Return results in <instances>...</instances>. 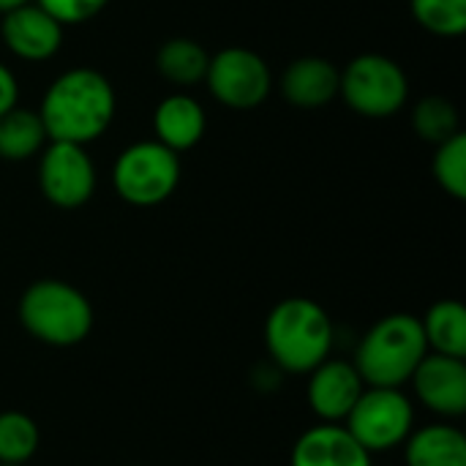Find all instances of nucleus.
<instances>
[{"label": "nucleus", "instance_id": "obj_1", "mask_svg": "<svg viewBox=\"0 0 466 466\" xmlns=\"http://www.w3.org/2000/svg\"><path fill=\"white\" fill-rule=\"evenodd\" d=\"M115 112L117 93L112 82L90 66H76L55 76L38 106L49 142H74L85 147L109 131Z\"/></svg>", "mask_w": 466, "mask_h": 466}, {"label": "nucleus", "instance_id": "obj_2", "mask_svg": "<svg viewBox=\"0 0 466 466\" xmlns=\"http://www.w3.org/2000/svg\"><path fill=\"white\" fill-rule=\"evenodd\" d=\"M333 336L328 311L309 298L281 300L265 322V344L273 363L292 374H309L328 360Z\"/></svg>", "mask_w": 466, "mask_h": 466}, {"label": "nucleus", "instance_id": "obj_3", "mask_svg": "<svg viewBox=\"0 0 466 466\" xmlns=\"http://www.w3.org/2000/svg\"><path fill=\"white\" fill-rule=\"evenodd\" d=\"M429 355L418 317L390 314L371 325L355 352V369L369 388H401Z\"/></svg>", "mask_w": 466, "mask_h": 466}, {"label": "nucleus", "instance_id": "obj_4", "mask_svg": "<svg viewBox=\"0 0 466 466\" xmlns=\"http://www.w3.org/2000/svg\"><path fill=\"white\" fill-rule=\"evenodd\" d=\"M19 322L46 347H74L93 330V306L74 284L41 279L22 292Z\"/></svg>", "mask_w": 466, "mask_h": 466}, {"label": "nucleus", "instance_id": "obj_5", "mask_svg": "<svg viewBox=\"0 0 466 466\" xmlns=\"http://www.w3.org/2000/svg\"><path fill=\"white\" fill-rule=\"evenodd\" d=\"M339 96L355 115L385 120L404 109L410 98V76L393 57L363 52L341 68Z\"/></svg>", "mask_w": 466, "mask_h": 466}, {"label": "nucleus", "instance_id": "obj_6", "mask_svg": "<svg viewBox=\"0 0 466 466\" xmlns=\"http://www.w3.org/2000/svg\"><path fill=\"white\" fill-rule=\"evenodd\" d=\"M112 186L126 205L156 208L180 186V156L156 139H139L115 158Z\"/></svg>", "mask_w": 466, "mask_h": 466}, {"label": "nucleus", "instance_id": "obj_7", "mask_svg": "<svg viewBox=\"0 0 466 466\" xmlns=\"http://www.w3.org/2000/svg\"><path fill=\"white\" fill-rule=\"evenodd\" d=\"M210 96L227 109H257L273 90V71L268 60L248 46H227L210 55L205 74Z\"/></svg>", "mask_w": 466, "mask_h": 466}, {"label": "nucleus", "instance_id": "obj_8", "mask_svg": "<svg viewBox=\"0 0 466 466\" xmlns=\"http://www.w3.org/2000/svg\"><path fill=\"white\" fill-rule=\"evenodd\" d=\"M344 423V429L369 453H385L407 442L412 434L415 412L401 388H369L360 393Z\"/></svg>", "mask_w": 466, "mask_h": 466}, {"label": "nucleus", "instance_id": "obj_9", "mask_svg": "<svg viewBox=\"0 0 466 466\" xmlns=\"http://www.w3.org/2000/svg\"><path fill=\"white\" fill-rule=\"evenodd\" d=\"M98 172L85 145L46 142L38 153V188L60 210H76L96 194Z\"/></svg>", "mask_w": 466, "mask_h": 466}, {"label": "nucleus", "instance_id": "obj_10", "mask_svg": "<svg viewBox=\"0 0 466 466\" xmlns=\"http://www.w3.org/2000/svg\"><path fill=\"white\" fill-rule=\"evenodd\" d=\"M66 27L35 0L0 14V38L5 49L25 63H46L63 46Z\"/></svg>", "mask_w": 466, "mask_h": 466}, {"label": "nucleus", "instance_id": "obj_11", "mask_svg": "<svg viewBox=\"0 0 466 466\" xmlns=\"http://www.w3.org/2000/svg\"><path fill=\"white\" fill-rule=\"evenodd\" d=\"M418 399L437 415L461 418L466 412V363L464 358L426 355L412 380Z\"/></svg>", "mask_w": 466, "mask_h": 466}, {"label": "nucleus", "instance_id": "obj_12", "mask_svg": "<svg viewBox=\"0 0 466 466\" xmlns=\"http://www.w3.org/2000/svg\"><path fill=\"white\" fill-rule=\"evenodd\" d=\"M309 407L317 418L325 423L347 420L352 407L358 404L360 393L366 390V382L360 380L355 363L347 360H322L314 371H309Z\"/></svg>", "mask_w": 466, "mask_h": 466}, {"label": "nucleus", "instance_id": "obj_13", "mask_svg": "<svg viewBox=\"0 0 466 466\" xmlns=\"http://www.w3.org/2000/svg\"><path fill=\"white\" fill-rule=\"evenodd\" d=\"M339 76L341 68H336L328 57L306 55L284 68L279 90L284 101L298 109H322L339 96Z\"/></svg>", "mask_w": 466, "mask_h": 466}, {"label": "nucleus", "instance_id": "obj_14", "mask_svg": "<svg viewBox=\"0 0 466 466\" xmlns=\"http://www.w3.org/2000/svg\"><path fill=\"white\" fill-rule=\"evenodd\" d=\"M205 131H208L205 106L183 90L169 93L153 109V139L175 150L177 156L197 147Z\"/></svg>", "mask_w": 466, "mask_h": 466}, {"label": "nucleus", "instance_id": "obj_15", "mask_svg": "<svg viewBox=\"0 0 466 466\" xmlns=\"http://www.w3.org/2000/svg\"><path fill=\"white\" fill-rule=\"evenodd\" d=\"M292 466H371V453L344 426L325 423L295 442Z\"/></svg>", "mask_w": 466, "mask_h": 466}, {"label": "nucleus", "instance_id": "obj_16", "mask_svg": "<svg viewBox=\"0 0 466 466\" xmlns=\"http://www.w3.org/2000/svg\"><path fill=\"white\" fill-rule=\"evenodd\" d=\"M208 66H210V52L188 35H175L164 41L156 52V71L161 74V79H167L180 90L205 82Z\"/></svg>", "mask_w": 466, "mask_h": 466}, {"label": "nucleus", "instance_id": "obj_17", "mask_svg": "<svg viewBox=\"0 0 466 466\" xmlns=\"http://www.w3.org/2000/svg\"><path fill=\"white\" fill-rule=\"evenodd\" d=\"M49 142L46 128L38 117V109L14 106L0 115V158L3 161H30L35 158L44 145Z\"/></svg>", "mask_w": 466, "mask_h": 466}, {"label": "nucleus", "instance_id": "obj_18", "mask_svg": "<svg viewBox=\"0 0 466 466\" xmlns=\"http://www.w3.org/2000/svg\"><path fill=\"white\" fill-rule=\"evenodd\" d=\"M407 466H466V437L453 426H426L407 437Z\"/></svg>", "mask_w": 466, "mask_h": 466}, {"label": "nucleus", "instance_id": "obj_19", "mask_svg": "<svg viewBox=\"0 0 466 466\" xmlns=\"http://www.w3.org/2000/svg\"><path fill=\"white\" fill-rule=\"evenodd\" d=\"M426 344L437 355L466 358V309L459 300H440L420 319Z\"/></svg>", "mask_w": 466, "mask_h": 466}, {"label": "nucleus", "instance_id": "obj_20", "mask_svg": "<svg viewBox=\"0 0 466 466\" xmlns=\"http://www.w3.org/2000/svg\"><path fill=\"white\" fill-rule=\"evenodd\" d=\"M412 128L423 142L440 145L461 131L459 109L445 96H426L412 109Z\"/></svg>", "mask_w": 466, "mask_h": 466}, {"label": "nucleus", "instance_id": "obj_21", "mask_svg": "<svg viewBox=\"0 0 466 466\" xmlns=\"http://www.w3.org/2000/svg\"><path fill=\"white\" fill-rule=\"evenodd\" d=\"M38 426L25 412H0V464L25 466L38 451Z\"/></svg>", "mask_w": 466, "mask_h": 466}, {"label": "nucleus", "instance_id": "obj_22", "mask_svg": "<svg viewBox=\"0 0 466 466\" xmlns=\"http://www.w3.org/2000/svg\"><path fill=\"white\" fill-rule=\"evenodd\" d=\"M431 172L437 186L453 197V199H466V137L464 131H459L456 137L445 139L437 145L434 161H431Z\"/></svg>", "mask_w": 466, "mask_h": 466}, {"label": "nucleus", "instance_id": "obj_23", "mask_svg": "<svg viewBox=\"0 0 466 466\" xmlns=\"http://www.w3.org/2000/svg\"><path fill=\"white\" fill-rule=\"evenodd\" d=\"M410 11L431 35L459 38L466 30V0H410Z\"/></svg>", "mask_w": 466, "mask_h": 466}, {"label": "nucleus", "instance_id": "obj_24", "mask_svg": "<svg viewBox=\"0 0 466 466\" xmlns=\"http://www.w3.org/2000/svg\"><path fill=\"white\" fill-rule=\"evenodd\" d=\"M46 14H52L63 27L68 25H85L96 19L109 0H35Z\"/></svg>", "mask_w": 466, "mask_h": 466}, {"label": "nucleus", "instance_id": "obj_25", "mask_svg": "<svg viewBox=\"0 0 466 466\" xmlns=\"http://www.w3.org/2000/svg\"><path fill=\"white\" fill-rule=\"evenodd\" d=\"M19 104V82L14 71L0 60V115Z\"/></svg>", "mask_w": 466, "mask_h": 466}, {"label": "nucleus", "instance_id": "obj_26", "mask_svg": "<svg viewBox=\"0 0 466 466\" xmlns=\"http://www.w3.org/2000/svg\"><path fill=\"white\" fill-rule=\"evenodd\" d=\"M25 3H30V0H0V14H5L16 5H25Z\"/></svg>", "mask_w": 466, "mask_h": 466}, {"label": "nucleus", "instance_id": "obj_27", "mask_svg": "<svg viewBox=\"0 0 466 466\" xmlns=\"http://www.w3.org/2000/svg\"><path fill=\"white\" fill-rule=\"evenodd\" d=\"M0 466H16V464H0Z\"/></svg>", "mask_w": 466, "mask_h": 466}]
</instances>
